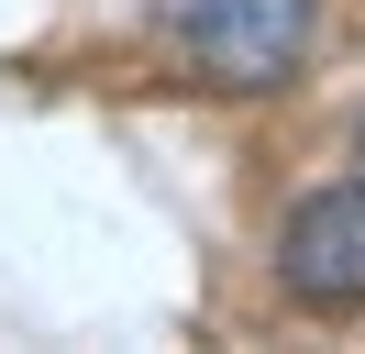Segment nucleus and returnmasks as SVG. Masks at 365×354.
<instances>
[{"label":"nucleus","instance_id":"f257e3e1","mask_svg":"<svg viewBox=\"0 0 365 354\" xmlns=\"http://www.w3.org/2000/svg\"><path fill=\"white\" fill-rule=\"evenodd\" d=\"M178 44L210 88L266 100L299 88V66L321 56V0H178Z\"/></svg>","mask_w":365,"mask_h":354},{"label":"nucleus","instance_id":"f03ea898","mask_svg":"<svg viewBox=\"0 0 365 354\" xmlns=\"http://www.w3.org/2000/svg\"><path fill=\"white\" fill-rule=\"evenodd\" d=\"M277 288L299 310H321V321L365 310V177H332L277 221Z\"/></svg>","mask_w":365,"mask_h":354},{"label":"nucleus","instance_id":"7ed1b4c3","mask_svg":"<svg viewBox=\"0 0 365 354\" xmlns=\"http://www.w3.org/2000/svg\"><path fill=\"white\" fill-rule=\"evenodd\" d=\"M354 166H365V133H354Z\"/></svg>","mask_w":365,"mask_h":354}]
</instances>
